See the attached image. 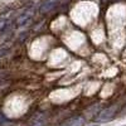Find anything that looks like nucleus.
Returning <instances> with one entry per match:
<instances>
[{
    "label": "nucleus",
    "instance_id": "1",
    "mask_svg": "<svg viewBox=\"0 0 126 126\" xmlns=\"http://www.w3.org/2000/svg\"><path fill=\"white\" fill-rule=\"evenodd\" d=\"M117 110H119V106H117L116 103H115V105H111V106H109L107 109H105V110H102V111L100 112L98 117H97V121H100V122H105V121H110V120H112L113 116L116 115Z\"/></svg>",
    "mask_w": 126,
    "mask_h": 126
},
{
    "label": "nucleus",
    "instance_id": "2",
    "mask_svg": "<svg viewBox=\"0 0 126 126\" xmlns=\"http://www.w3.org/2000/svg\"><path fill=\"white\" fill-rule=\"evenodd\" d=\"M33 15H34V9H28V10H25L23 14H20V15L16 18V20H15L16 27H23L24 24H27L29 20L33 18Z\"/></svg>",
    "mask_w": 126,
    "mask_h": 126
},
{
    "label": "nucleus",
    "instance_id": "3",
    "mask_svg": "<svg viewBox=\"0 0 126 126\" xmlns=\"http://www.w3.org/2000/svg\"><path fill=\"white\" fill-rule=\"evenodd\" d=\"M85 124H86V120L83 116H73V117L67 119L61 126H85Z\"/></svg>",
    "mask_w": 126,
    "mask_h": 126
},
{
    "label": "nucleus",
    "instance_id": "4",
    "mask_svg": "<svg viewBox=\"0 0 126 126\" xmlns=\"http://www.w3.org/2000/svg\"><path fill=\"white\" fill-rule=\"evenodd\" d=\"M58 3V0H44L43 4L40 5V9H39V12L42 14H46V13H49L52 9H53Z\"/></svg>",
    "mask_w": 126,
    "mask_h": 126
},
{
    "label": "nucleus",
    "instance_id": "5",
    "mask_svg": "<svg viewBox=\"0 0 126 126\" xmlns=\"http://www.w3.org/2000/svg\"><path fill=\"white\" fill-rule=\"evenodd\" d=\"M6 20H8L6 15L3 16V18H0V32H1V30L5 28V25H6Z\"/></svg>",
    "mask_w": 126,
    "mask_h": 126
},
{
    "label": "nucleus",
    "instance_id": "6",
    "mask_svg": "<svg viewBox=\"0 0 126 126\" xmlns=\"http://www.w3.org/2000/svg\"><path fill=\"white\" fill-rule=\"evenodd\" d=\"M63 1H66V0H63Z\"/></svg>",
    "mask_w": 126,
    "mask_h": 126
}]
</instances>
